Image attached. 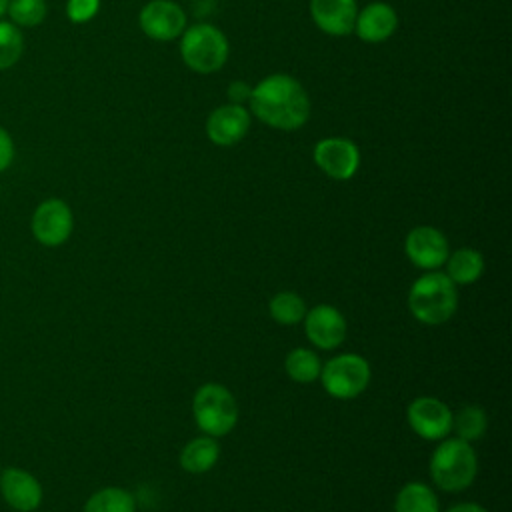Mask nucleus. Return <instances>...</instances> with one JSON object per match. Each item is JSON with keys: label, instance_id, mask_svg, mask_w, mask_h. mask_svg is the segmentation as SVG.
<instances>
[{"label": "nucleus", "instance_id": "nucleus-1", "mask_svg": "<svg viewBox=\"0 0 512 512\" xmlns=\"http://www.w3.org/2000/svg\"><path fill=\"white\" fill-rule=\"evenodd\" d=\"M250 112L278 130H296L310 116V98L302 84L288 74H272L250 92Z\"/></svg>", "mask_w": 512, "mask_h": 512}, {"label": "nucleus", "instance_id": "nucleus-2", "mask_svg": "<svg viewBox=\"0 0 512 512\" xmlns=\"http://www.w3.org/2000/svg\"><path fill=\"white\" fill-rule=\"evenodd\" d=\"M408 306L414 318H418L420 322L442 324L456 312V284L442 272L424 274L412 284L408 294Z\"/></svg>", "mask_w": 512, "mask_h": 512}, {"label": "nucleus", "instance_id": "nucleus-3", "mask_svg": "<svg viewBox=\"0 0 512 512\" xmlns=\"http://www.w3.org/2000/svg\"><path fill=\"white\" fill-rule=\"evenodd\" d=\"M476 452L470 442L452 438L444 440L430 458V476L438 488L448 492L464 490L476 476Z\"/></svg>", "mask_w": 512, "mask_h": 512}, {"label": "nucleus", "instance_id": "nucleus-4", "mask_svg": "<svg viewBox=\"0 0 512 512\" xmlns=\"http://www.w3.org/2000/svg\"><path fill=\"white\" fill-rule=\"evenodd\" d=\"M180 54L190 70L210 74L226 64L228 40L212 24H194L182 32Z\"/></svg>", "mask_w": 512, "mask_h": 512}, {"label": "nucleus", "instance_id": "nucleus-5", "mask_svg": "<svg viewBox=\"0 0 512 512\" xmlns=\"http://www.w3.org/2000/svg\"><path fill=\"white\" fill-rule=\"evenodd\" d=\"M192 412L200 430L208 436L228 434L238 420V406L228 388L220 384H204L192 400Z\"/></svg>", "mask_w": 512, "mask_h": 512}, {"label": "nucleus", "instance_id": "nucleus-6", "mask_svg": "<svg viewBox=\"0 0 512 512\" xmlns=\"http://www.w3.org/2000/svg\"><path fill=\"white\" fill-rule=\"evenodd\" d=\"M320 378L330 396L348 400L364 392L368 386L370 366L358 354H340L326 362L320 370Z\"/></svg>", "mask_w": 512, "mask_h": 512}, {"label": "nucleus", "instance_id": "nucleus-7", "mask_svg": "<svg viewBox=\"0 0 512 512\" xmlns=\"http://www.w3.org/2000/svg\"><path fill=\"white\" fill-rule=\"evenodd\" d=\"M314 162L316 166L334 180H348L356 174L360 166V150L358 146L340 136L322 138L314 146Z\"/></svg>", "mask_w": 512, "mask_h": 512}, {"label": "nucleus", "instance_id": "nucleus-8", "mask_svg": "<svg viewBox=\"0 0 512 512\" xmlns=\"http://www.w3.org/2000/svg\"><path fill=\"white\" fill-rule=\"evenodd\" d=\"M140 28L146 36L168 42L186 30V14L172 0H150L140 10Z\"/></svg>", "mask_w": 512, "mask_h": 512}, {"label": "nucleus", "instance_id": "nucleus-9", "mask_svg": "<svg viewBox=\"0 0 512 512\" xmlns=\"http://www.w3.org/2000/svg\"><path fill=\"white\" fill-rule=\"evenodd\" d=\"M72 212L64 200H44L32 216L34 238L44 246H58L68 240L72 232Z\"/></svg>", "mask_w": 512, "mask_h": 512}, {"label": "nucleus", "instance_id": "nucleus-10", "mask_svg": "<svg viewBox=\"0 0 512 512\" xmlns=\"http://www.w3.org/2000/svg\"><path fill=\"white\" fill-rule=\"evenodd\" d=\"M408 424L418 436L440 440L452 430V412L436 398H416L408 406Z\"/></svg>", "mask_w": 512, "mask_h": 512}, {"label": "nucleus", "instance_id": "nucleus-11", "mask_svg": "<svg viewBox=\"0 0 512 512\" xmlns=\"http://www.w3.org/2000/svg\"><path fill=\"white\" fill-rule=\"evenodd\" d=\"M250 128V112L242 104H224L210 112L206 134L216 146H234Z\"/></svg>", "mask_w": 512, "mask_h": 512}, {"label": "nucleus", "instance_id": "nucleus-12", "mask_svg": "<svg viewBox=\"0 0 512 512\" xmlns=\"http://www.w3.org/2000/svg\"><path fill=\"white\" fill-rule=\"evenodd\" d=\"M406 254L416 266L434 270L446 264L448 240L432 226H418L406 236Z\"/></svg>", "mask_w": 512, "mask_h": 512}, {"label": "nucleus", "instance_id": "nucleus-13", "mask_svg": "<svg viewBox=\"0 0 512 512\" xmlns=\"http://www.w3.org/2000/svg\"><path fill=\"white\" fill-rule=\"evenodd\" d=\"M304 330L312 344L322 350H330L340 346L346 338V320L334 306L320 304L306 312Z\"/></svg>", "mask_w": 512, "mask_h": 512}, {"label": "nucleus", "instance_id": "nucleus-14", "mask_svg": "<svg viewBox=\"0 0 512 512\" xmlns=\"http://www.w3.org/2000/svg\"><path fill=\"white\" fill-rule=\"evenodd\" d=\"M314 24L330 36H346L354 30L356 0H310Z\"/></svg>", "mask_w": 512, "mask_h": 512}, {"label": "nucleus", "instance_id": "nucleus-15", "mask_svg": "<svg viewBox=\"0 0 512 512\" xmlns=\"http://www.w3.org/2000/svg\"><path fill=\"white\" fill-rule=\"evenodd\" d=\"M0 490L8 506L20 512L36 510L42 502L40 482L20 468H8L2 472Z\"/></svg>", "mask_w": 512, "mask_h": 512}, {"label": "nucleus", "instance_id": "nucleus-16", "mask_svg": "<svg viewBox=\"0 0 512 512\" xmlns=\"http://www.w3.org/2000/svg\"><path fill=\"white\" fill-rule=\"evenodd\" d=\"M396 26H398L396 10L390 4L372 2L362 12L356 14L354 32L358 34L360 40L376 44L390 38L396 32Z\"/></svg>", "mask_w": 512, "mask_h": 512}, {"label": "nucleus", "instance_id": "nucleus-17", "mask_svg": "<svg viewBox=\"0 0 512 512\" xmlns=\"http://www.w3.org/2000/svg\"><path fill=\"white\" fill-rule=\"evenodd\" d=\"M220 456V446L214 436H200L188 442L180 454V464L186 472L202 474L208 472Z\"/></svg>", "mask_w": 512, "mask_h": 512}, {"label": "nucleus", "instance_id": "nucleus-18", "mask_svg": "<svg viewBox=\"0 0 512 512\" xmlns=\"http://www.w3.org/2000/svg\"><path fill=\"white\" fill-rule=\"evenodd\" d=\"M446 260H448L446 276L454 284H472L480 278V274L484 270V260H482L480 252H476L472 248H460Z\"/></svg>", "mask_w": 512, "mask_h": 512}, {"label": "nucleus", "instance_id": "nucleus-19", "mask_svg": "<svg viewBox=\"0 0 512 512\" xmlns=\"http://www.w3.org/2000/svg\"><path fill=\"white\" fill-rule=\"evenodd\" d=\"M394 510L396 512H438V500L426 484L410 482L398 492Z\"/></svg>", "mask_w": 512, "mask_h": 512}, {"label": "nucleus", "instance_id": "nucleus-20", "mask_svg": "<svg viewBox=\"0 0 512 512\" xmlns=\"http://www.w3.org/2000/svg\"><path fill=\"white\" fill-rule=\"evenodd\" d=\"M134 498L122 488H102L92 494L84 512H134Z\"/></svg>", "mask_w": 512, "mask_h": 512}, {"label": "nucleus", "instance_id": "nucleus-21", "mask_svg": "<svg viewBox=\"0 0 512 512\" xmlns=\"http://www.w3.org/2000/svg\"><path fill=\"white\" fill-rule=\"evenodd\" d=\"M284 368L288 372V376L296 382L308 384L314 382L320 376V360L312 350L306 348H296L286 356Z\"/></svg>", "mask_w": 512, "mask_h": 512}, {"label": "nucleus", "instance_id": "nucleus-22", "mask_svg": "<svg viewBox=\"0 0 512 512\" xmlns=\"http://www.w3.org/2000/svg\"><path fill=\"white\" fill-rule=\"evenodd\" d=\"M488 426V418L486 412L480 406H464L456 412V416H452V428L456 430L460 440L472 442L478 440Z\"/></svg>", "mask_w": 512, "mask_h": 512}, {"label": "nucleus", "instance_id": "nucleus-23", "mask_svg": "<svg viewBox=\"0 0 512 512\" xmlns=\"http://www.w3.org/2000/svg\"><path fill=\"white\" fill-rule=\"evenodd\" d=\"M270 316L280 324H296L306 316L304 300L294 292H280L270 300Z\"/></svg>", "mask_w": 512, "mask_h": 512}, {"label": "nucleus", "instance_id": "nucleus-24", "mask_svg": "<svg viewBox=\"0 0 512 512\" xmlns=\"http://www.w3.org/2000/svg\"><path fill=\"white\" fill-rule=\"evenodd\" d=\"M24 52L22 32L12 22H0V70L14 66Z\"/></svg>", "mask_w": 512, "mask_h": 512}, {"label": "nucleus", "instance_id": "nucleus-25", "mask_svg": "<svg viewBox=\"0 0 512 512\" xmlns=\"http://www.w3.org/2000/svg\"><path fill=\"white\" fill-rule=\"evenodd\" d=\"M8 14L18 26H36L46 16L44 0H8Z\"/></svg>", "mask_w": 512, "mask_h": 512}, {"label": "nucleus", "instance_id": "nucleus-26", "mask_svg": "<svg viewBox=\"0 0 512 512\" xmlns=\"http://www.w3.org/2000/svg\"><path fill=\"white\" fill-rule=\"evenodd\" d=\"M100 8V0H68L66 16L74 24H84L96 16Z\"/></svg>", "mask_w": 512, "mask_h": 512}, {"label": "nucleus", "instance_id": "nucleus-27", "mask_svg": "<svg viewBox=\"0 0 512 512\" xmlns=\"http://www.w3.org/2000/svg\"><path fill=\"white\" fill-rule=\"evenodd\" d=\"M12 158H14V144H12V138H10V134L0 126V172L10 166Z\"/></svg>", "mask_w": 512, "mask_h": 512}, {"label": "nucleus", "instance_id": "nucleus-28", "mask_svg": "<svg viewBox=\"0 0 512 512\" xmlns=\"http://www.w3.org/2000/svg\"><path fill=\"white\" fill-rule=\"evenodd\" d=\"M250 92L252 88L242 82V80H234L230 86H228V98L232 104H244L250 100Z\"/></svg>", "mask_w": 512, "mask_h": 512}, {"label": "nucleus", "instance_id": "nucleus-29", "mask_svg": "<svg viewBox=\"0 0 512 512\" xmlns=\"http://www.w3.org/2000/svg\"><path fill=\"white\" fill-rule=\"evenodd\" d=\"M448 512H486V510L480 508L478 504H458V506L450 508Z\"/></svg>", "mask_w": 512, "mask_h": 512}, {"label": "nucleus", "instance_id": "nucleus-30", "mask_svg": "<svg viewBox=\"0 0 512 512\" xmlns=\"http://www.w3.org/2000/svg\"><path fill=\"white\" fill-rule=\"evenodd\" d=\"M6 8H8V0H0V16L6 12Z\"/></svg>", "mask_w": 512, "mask_h": 512}]
</instances>
